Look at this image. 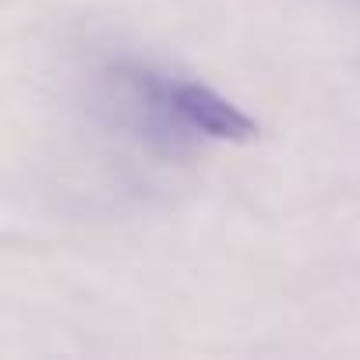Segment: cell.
Segmentation results:
<instances>
[{
  "mask_svg": "<svg viewBox=\"0 0 360 360\" xmlns=\"http://www.w3.org/2000/svg\"><path fill=\"white\" fill-rule=\"evenodd\" d=\"M166 71L141 60H110L96 75V113L117 134L162 155L188 152L198 134L180 120Z\"/></svg>",
  "mask_w": 360,
  "mask_h": 360,
  "instance_id": "obj_1",
  "label": "cell"
},
{
  "mask_svg": "<svg viewBox=\"0 0 360 360\" xmlns=\"http://www.w3.org/2000/svg\"><path fill=\"white\" fill-rule=\"evenodd\" d=\"M169 96L173 106L198 138L209 141H255L258 138V124L226 96H219L216 89H209L198 78H169Z\"/></svg>",
  "mask_w": 360,
  "mask_h": 360,
  "instance_id": "obj_2",
  "label": "cell"
}]
</instances>
